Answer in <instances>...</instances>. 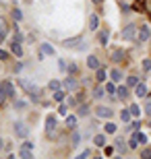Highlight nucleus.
I'll list each match as a JSON object with an SVG mask.
<instances>
[{"label": "nucleus", "mask_w": 151, "mask_h": 159, "mask_svg": "<svg viewBox=\"0 0 151 159\" xmlns=\"http://www.w3.org/2000/svg\"><path fill=\"white\" fill-rule=\"evenodd\" d=\"M0 95H2V97H15V87H12L11 81L0 83Z\"/></svg>", "instance_id": "f257e3e1"}, {"label": "nucleus", "mask_w": 151, "mask_h": 159, "mask_svg": "<svg viewBox=\"0 0 151 159\" xmlns=\"http://www.w3.org/2000/svg\"><path fill=\"white\" fill-rule=\"evenodd\" d=\"M122 37H124V39H134V37H137V27H134V25H126V27L122 29Z\"/></svg>", "instance_id": "f03ea898"}, {"label": "nucleus", "mask_w": 151, "mask_h": 159, "mask_svg": "<svg viewBox=\"0 0 151 159\" xmlns=\"http://www.w3.org/2000/svg\"><path fill=\"white\" fill-rule=\"evenodd\" d=\"M15 134L21 136V139H25V136L29 134V128H27L23 122H15Z\"/></svg>", "instance_id": "7ed1b4c3"}, {"label": "nucleus", "mask_w": 151, "mask_h": 159, "mask_svg": "<svg viewBox=\"0 0 151 159\" xmlns=\"http://www.w3.org/2000/svg\"><path fill=\"white\" fill-rule=\"evenodd\" d=\"M95 114H97V118H112V116H114V112H112L110 107H106V106L97 107V110H95Z\"/></svg>", "instance_id": "20e7f679"}, {"label": "nucleus", "mask_w": 151, "mask_h": 159, "mask_svg": "<svg viewBox=\"0 0 151 159\" xmlns=\"http://www.w3.org/2000/svg\"><path fill=\"white\" fill-rule=\"evenodd\" d=\"M54 128H56V116H52V114H50V116L46 118V130L50 132V136H54V132H52Z\"/></svg>", "instance_id": "39448f33"}, {"label": "nucleus", "mask_w": 151, "mask_h": 159, "mask_svg": "<svg viewBox=\"0 0 151 159\" xmlns=\"http://www.w3.org/2000/svg\"><path fill=\"white\" fill-rule=\"evenodd\" d=\"M81 41H83V37L77 35V37H70V39H64L62 46H64V48H75V50H77V43H81Z\"/></svg>", "instance_id": "423d86ee"}, {"label": "nucleus", "mask_w": 151, "mask_h": 159, "mask_svg": "<svg viewBox=\"0 0 151 159\" xmlns=\"http://www.w3.org/2000/svg\"><path fill=\"white\" fill-rule=\"evenodd\" d=\"M62 87L66 89V91H73V89H77V81L75 79H64V83H62Z\"/></svg>", "instance_id": "0eeeda50"}, {"label": "nucleus", "mask_w": 151, "mask_h": 159, "mask_svg": "<svg viewBox=\"0 0 151 159\" xmlns=\"http://www.w3.org/2000/svg\"><path fill=\"white\" fill-rule=\"evenodd\" d=\"M149 37H151L149 27H141V31H139V41H147Z\"/></svg>", "instance_id": "6e6552de"}, {"label": "nucleus", "mask_w": 151, "mask_h": 159, "mask_svg": "<svg viewBox=\"0 0 151 159\" xmlns=\"http://www.w3.org/2000/svg\"><path fill=\"white\" fill-rule=\"evenodd\" d=\"M134 95H137V97H145L147 95V87L143 85V83H139V85L134 87Z\"/></svg>", "instance_id": "1a4fd4ad"}, {"label": "nucleus", "mask_w": 151, "mask_h": 159, "mask_svg": "<svg viewBox=\"0 0 151 159\" xmlns=\"http://www.w3.org/2000/svg\"><path fill=\"white\" fill-rule=\"evenodd\" d=\"M97 27H99L97 15H91V17H89V29H91V31H97Z\"/></svg>", "instance_id": "9d476101"}, {"label": "nucleus", "mask_w": 151, "mask_h": 159, "mask_svg": "<svg viewBox=\"0 0 151 159\" xmlns=\"http://www.w3.org/2000/svg\"><path fill=\"white\" fill-rule=\"evenodd\" d=\"M87 66L93 68V70H97V68H99V60L95 58V56H89V58H87Z\"/></svg>", "instance_id": "9b49d317"}, {"label": "nucleus", "mask_w": 151, "mask_h": 159, "mask_svg": "<svg viewBox=\"0 0 151 159\" xmlns=\"http://www.w3.org/2000/svg\"><path fill=\"white\" fill-rule=\"evenodd\" d=\"M104 130L108 132V134H114V132L118 130V126H116L114 122H106V124H104Z\"/></svg>", "instance_id": "f8f14e48"}, {"label": "nucleus", "mask_w": 151, "mask_h": 159, "mask_svg": "<svg viewBox=\"0 0 151 159\" xmlns=\"http://www.w3.org/2000/svg\"><path fill=\"white\" fill-rule=\"evenodd\" d=\"M118 99H126L128 97V87H124V85H122V87H118Z\"/></svg>", "instance_id": "ddd939ff"}, {"label": "nucleus", "mask_w": 151, "mask_h": 159, "mask_svg": "<svg viewBox=\"0 0 151 159\" xmlns=\"http://www.w3.org/2000/svg\"><path fill=\"white\" fill-rule=\"evenodd\" d=\"M124 139H116V141H114V145H116V149L118 151H120V153H124V151H126V145H124Z\"/></svg>", "instance_id": "4468645a"}, {"label": "nucleus", "mask_w": 151, "mask_h": 159, "mask_svg": "<svg viewBox=\"0 0 151 159\" xmlns=\"http://www.w3.org/2000/svg\"><path fill=\"white\" fill-rule=\"evenodd\" d=\"M93 143H95L97 147H104V145H106V136L104 134H95V136H93Z\"/></svg>", "instance_id": "2eb2a0df"}, {"label": "nucleus", "mask_w": 151, "mask_h": 159, "mask_svg": "<svg viewBox=\"0 0 151 159\" xmlns=\"http://www.w3.org/2000/svg\"><path fill=\"white\" fill-rule=\"evenodd\" d=\"M54 99H56V101H64V99H66V89H64V91L58 89V91L54 93Z\"/></svg>", "instance_id": "dca6fc26"}, {"label": "nucleus", "mask_w": 151, "mask_h": 159, "mask_svg": "<svg viewBox=\"0 0 151 159\" xmlns=\"http://www.w3.org/2000/svg\"><path fill=\"white\" fill-rule=\"evenodd\" d=\"M41 52L48 54V56H54V48L50 46V43H41Z\"/></svg>", "instance_id": "f3484780"}, {"label": "nucleus", "mask_w": 151, "mask_h": 159, "mask_svg": "<svg viewBox=\"0 0 151 159\" xmlns=\"http://www.w3.org/2000/svg\"><path fill=\"white\" fill-rule=\"evenodd\" d=\"M110 77H112V81H114V83H118V81L122 79V72L118 70V68H114V70L110 72Z\"/></svg>", "instance_id": "a211bd4d"}, {"label": "nucleus", "mask_w": 151, "mask_h": 159, "mask_svg": "<svg viewBox=\"0 0 151 159\" xmlns=\"http://www.w3.org/2000/svg\"><path fill=\"white\" fill-rule=\"evenodd\" d=\"M99 43L101 46H108V31H99Z\"/></svg>", "instance_id": "6ab92c4d"}, {"label": "nucleus", "mask_w": 151, "mask_h": 159, "mask_svg": "<svg viewBox=\"0 0 151 159\" xmlns=\"http://www.w3.org/2000/svg\"><path fill=\"white\" fill-rule=\"evenodd\" d=\"M124 58V50H114L112 52V60H122Z\"/></svg>", "instance_id": "aec40b11"}, {"label": "nucleus", "mask_w": 151, "mask_h": 159, "mask_svg": "<svg viewBox=\"0 0 151 159\" xmlns=\"http://www.w3.org/2000/svg\"><path fill=\"white\" fill-rule=\"evenodd\" d=\"M95 79H97V81H106V70L101 68V66L95 70Z\"/></svg>", "instance_id": "412c9836"}, {"label": "nucleus", "mask_w": 151, "mask_h": 159, "mask_svg": "<svg viewBox=\"0 0 151 159\" xmlns=\"http://www.w3.org/2000/svg\"><path fill=\"white\" fill-rule=\"evenodd\" d=\"M66 126L75 130V126H77V116H68V118H66Z\"/></svg>", "instance_id": "4be33fe9"}, {"label": "nucleus", "mask_w": 151, "mask_h": 159, "mask_svg": "<svg viewBox=\"0 0 151 159\" xmlns=\"http://www.w3.org/2000/svg\"><path fill=\"white\" fill-rule=\"evenodd\" d=\"M6 35V23H4V19L0 17V39Z\"/></svg>", "instance_id": "5701e85b"}, {"label": "nucleus", "mask_w": 151, "mask_h": 159, "mask_svg": "<svg viewBox=\"0 0 151 159\" xmlns=\"http://www.w3.org/2000/svg\"><path fill=\"white\" fill-rule=\"evenodd\" d=\"M120 118L124 120V122H128V120H130V107H126V110H122V114H120Z\"/></svg>", "instance_id": "b1692460"}, {"label": "nucleus", "mask_w": 151, "mask_h": 159, "mask_svg": "<svg viewBox=\"0 0 151 159\" xmlns=\"http://www.w3.org/2000/svg\"><path fill=\"white\" fill-rule=\"evenodd\" d=\"M21 157H23V159H33V155H31V149H21Z\"/></svg>", "instance_id": "393cba45"}, {"label": "nucleus", "mask_w": 151, "mask_h": 159, "mask_svg": "<svg viewBox=\"0 0 151 159\" xmlns=\"http://www.w3.org/2000/svg\"><path fill=\"white\" fill-rule=\"evenodd\" d=\"M79 143H81V134H79V132H73V143H70V145H73V147H77Z\"/></svg>", "instance_id": "a878e982"}, {"label": "nucleus", "mask_w": 151, "mask_h": 159, "mask_svg": "<svg viewBox=\"0 0 151 159\" xmlns=\"http://www.w3.org/2000/svg\"><path fill=\"white\" fill-rule=\"evenodd\" d=\"M137 145H139V139H137V136H130V141H128V147H130V149H137Z\"/></svg>", "instance_id": "bb28decb"}, {"label": "nucleus", "mask_w": 151, "mask_h": 159, "mask_svg": "<svg viewBox=\"0 0 151 159\" xmlns=\"http://www.w3.org/2000/svg\"><path fill=\"white\" fill-rule=\"evenodd\" d=\"M93 95H95V99H101V97H104V95H106V89L97 87V89H95V93H93Z\"/></svg>", "instance_id": "cd10ccee"}, {"label": "nucleus", "mask_w": 151, "mask_h": 159, "mask_svg": "<svg viewBox=\"0 0 151 159\" xmlns=\"http://www.w3.org/2000/svg\"><path fill=\"white\" fill-rule=\"evenodd\" d=\"M66 112H68V106H66V103H62V101H60V107H58V114H60V116H66Z\"/></svg>", "instance_id": "c85d7f7f"}, {"label": "nucleus", "mask_w": 151, "mask_h": 159, "mask_svg": "<svg viewBox=\"0 0 151 159\" xmlns=\"http://www.w3.org/2000/svg\"><path fill=\"white\" fill-rule=\"evenodd\" d=\"M134 136L139 139V143H143V145H147V136L143 134V132H139V130H137V132H134Z\"/></svg>", "instance_id": "c756f323"}, {"label": "nucleus", "mask_w": 151, "mask_h": 159, "mask_svg": "<svg viewBox=\"0 0 151 159\" xmlns=\"http://www.w3.org/2000/svg\"><path fill=\"white\" fill-rule=\"evenodd\" d=\"M130 114H133V116H141V107L137 106V103H133V106H130Z\"/></svg>", "instance_id": "7c9ffc66"}, {"label": "nucleus", "mask_w": 151, "mask_h": 159, "mask_svg": "<svg viewBox=\"0 0 151 159\" xmlns=\"http://www.w3.org/2000/svg\"><path fill=\"white\" fill-rule=\"evenodd\" d=\"M126 85H128V87H137V85H139V81H137V77H128Z\"/></svg>", "instance_id": "2f4dec72"}, {"label": "nucleus", "mask_w": 151, "mask_h": 159, "mask_svg": "<svg viewBox=\"0 0 151 159\" xmlns=\"http://www.w3.org/2000/svg\"><path fill=\"white\" fill-rule=\"evenodd\" d=\"M48 87L52 89V91H58V89H60V83L58 81H50V83H48Z\"/></svg>", "instance_id": "473e14b6"}, {"label": "nucleus", "mask_w": 151, "mask_h": 159, "mask_svg": "<svg viewBox=\"0 0 151 159\" xmlns=\"http://www.w3.org/2000/svg\"><path fill=\"white\" fill-rule=\"evenodd\" d=\"M106 91H108V93H112V95H114V93H116V91H118V89L114 87V83H108V85H106Z\"/></svg>", "instance_id": "72a5a7b5"}, {"label": "nucleus", "mask_w": 151, "mask_h": 159, "mask_svg": "<svg viewBox=\"0 0 151 159\" xmlns=\"http://www.w3.org/2000/svg\"><path fill=\"white\" fill-rule=\"evenodd\" d=\"M87 114H89V107L87 106H81V107H79V116H87Z\"/></svg>", "instance_id": "f704fd0d"}, {"label": "nucleus", "mask_w": 151, "mask_h": 159, "mask_svg": "<svg viewBox=\"0 0 151 159\" xmlns=\"http://www.w3.org/2000/svg\"><path fill=\"white\" fill-rule=\"evenodd\" d=\"M143 70H151V60L149 58L143 60Z\"/></svg>", "instance_id": "c9c22d12"}, {"label": "nucleus", "mask_w": 151, "mask_h": 159, "mask_svg": "<svg viewBox=\"0 0 151 159\" xmlns=\"http://www.w3.org/2000/svg\"><path fill=\"white\" fill-rule=\"evenodd\" d=\"M15 107H17V110H23V107H25V101L23 99H17V101H15Z\"/></svg>", "instance_id": "e433bc0d"}, {"label": "nucleus", "mask_w": 151, "mask_h": 159, "mask_svg": "<svg viewBox=\"0 0 151 159\" xmlns=\"http://www.w3.org/2000/svg\"><path fill=\"white\" fill-rule=\"evenodd\" d=\"M130 128H133V132H137V130L141 128V124H139V122H133L130 126H128V130H130Z\"/></svg>", "instance_id": "4c0bfd02"}, {"label": "nucleus", "mask_w": 151, "mask_h": 159, "mask_svg": "<svg viewBox=\"0 0 151 159\" xmlns=\"http://www.w3.org/2000/svg\"><path fill=\"white\" fill-rule=\"evenodd\" d=\"M141 157H143V159L151 157V149H143V153H141Z\"/></svg>", "instance_id": "58836bf2"}, {"label": "nucleus", "mask_w": 151, "mask_h": 159, "mask_svg": "<svg viewBox=\"0 0 151 159\" xmlns=\"http://www.w3.org/2000/svg\"><path fill=\"white\" fill-rule=\"evenodd\" d=\"M12 17L17 19V21H21V19H23V15H21V11H12Z\"/></svg>", "instance_id": "ea45409f"}, {"label": "nucleus", "mask_w": 151, "mask_h": 159, "mask_svg": "<svg viewBox=\"0 0 151 159\" xmlns=\"http://www.w3.org/2000/svg\"><path fill=\"white\" fill-rule=\"evenodd\" d=\"M23 149H31V151H33V143H31V141H25L23 143Z\"/></svg>", "instance_id": "a19ab883"}, {"label": "nucleus", "mask_w": 151, "mask_h": 159, "mask_svg": "<svg viewBox=\"0 0 151 159\" xmlns=\"http://www.w3.org/2000/svg\"><path fill=\"white\" fill-rule=\"evenodd\" d=\"M58 68L60 70H66V62H64V60H58Z\"/></svg>", "instance_id": "79ce46f5"}, {"label": "nucleus", "mask_w": 151, "mask_h": 159, "mask_svg": "<svg viewBox=\"0 0 151 159\" xmlns=\"http://www.w3.org/2000/svg\"><path fill=\"white\" fill-rule=\"evenodd\" d=\"M145 112H147V116H151V101L145 103Z\"/></svg>", "instance_id": "37998d69"}, {"label": "nucleus", "mask_w": 151, "mask_h": 159, "mask_svg": "<svg viewBox=\"0 0 151 159\" xmlns=\"http://www.w3.org/2000/svg\"><path fill=\"white\" fill-rule=\"evenodd\" d=\"M6 56H8V54H6L4 50H0V60H6Z\"/></svg>", "instance_id": "c03bdc74"}, {"label": "nucleus", "mask_w": 151, "mask_h": 159, "mask_svg": "<svg viewBox=\"0 0 151 159\" xmlns=\"http://www.w3.org/2000/svg\"><path fill=\"white\" fill-rule=\"evenodd\" d=\"M2 147H4V141H2V139H0V149H2Z\"/></svg>", "instance_id": "a18cd8bd"}, {"label": "nucleus", "mask_w": 151, "mask_h": 159, "mask_svg": "<svg viewBox=\"0 0 151 159\" xmlns=\"http://www.w3.org/2000/svg\"><path fill=\"white\" fill-rule=\"evenodd\" d=\"M93 2H95V4H97V2H104V0H93Z\"/></svg>", "instance_id": "49530a36"}]
</instances>
